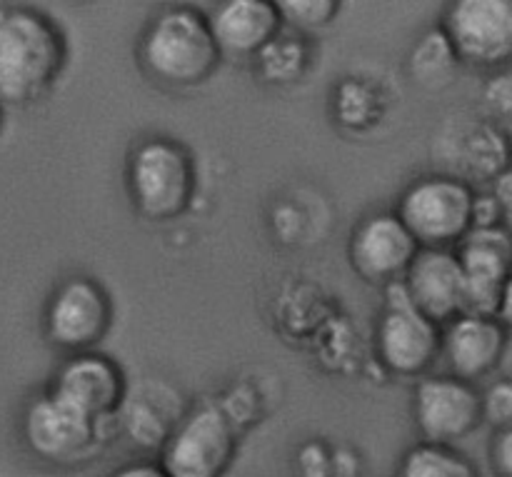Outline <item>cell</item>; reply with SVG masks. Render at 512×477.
I'll list each match as a JSON object with an SVG mask.
<instances>
[{"label": "cell", "instance_id": "6da1fadb", "mask_svg": "<svg viewBox=\"0 0 512 477\" xmlns=\"http://www.w3.org/2000/svg\"><path fill=\"white\" fill-rule=\"evenodd\" d=\"M65 35L50 15L28 5L0 8V105L28 108L63 75Z\"/></svg>", "mask_w": 512, "mask_h": 477}, {"label": "cell", "instance_id": "7a4b0ae2", "mask_svg": "<svg viewBox=\"0 0 512 477\" xmlns=\"http://www.w3.org/2000/svg\"><path fill=\"white\" fill-rule=\"evenodd\" d=\"M145 73L165 88H195L220 68L208 13L193 5H168L145 28L138 45Z\"/></svg>", "mask_w": 512, "mask_h": 477}, {"label": "cell", "instance_id": "3957f363", "mask_svg": "<svg viewBox=\"0 0 512 477\" xmlns=\"http://www.w3.org/2000/svg\"><path fill=\"white\" fill-rule=\"evenodd\" d=\"M18 430L23 448L50 468H83L115 438V425L85 418L50 390L28 400Z\"/></svg>", "mask_w": 512, "mask_h": 477}, {"label": "cell", "instance_id": "277c9868", "mask_svg": "<svg viewBox=\"0 0 512 477\" xmlns=\"http://www.w3.org/2000/svg\"><path fill=\"white\" fill-rule=\"evenodd\" d=\"M198 170L190 150L165 135L140 140L128 158V193L135 210L153 223H168L190 208Z\"/></svg>", "mask_w": 512, "mask_h": 477}, {"label": "cell", "instance_id": "5b68a950", "mask_svg": "<svg viewBox=\"0 0 512 477\" xmlns=\"http://www.w3.org/2000/svg\"><path fill=\"white\" fill-rule=\"evenodd\" d=\"M473 188L450 173L423 175L403 190L395 215L420 250H453L473 230Z\"/></svg>", "mask_w": 512, "mask_h": 477}, {"label": "cell", "instance_id": "8992f818", "mask_svg": "<svg viewBox=\"0 0 512 477\" xmlns=\"http://www.w3.org/2000/svg\"><path fill=\"white\" fill-rule=\"evenodd\" d=\"M168 477H225L238 455V428L220 405L188 410L158 450Z\"/></svg>", "mask_w": 512, "mask_h": 477}, {"label": "cell", "instance_id": "52a82bcc", "mask_svg": "<svg viewBox=\"0 0 512 477\" xmlns=\"http://www.w3.org/2000/svg\"><path fill=\"white\" fill-rule=\"evenodd\" d=\"M443 328L425 318L405 293L403 280L388 285L385 310L375 328V353L395 378H425L440 360Z\"/></svg>", "mask_w": 512, "mask_h": 477}, {"label": "cell", "instance_id": "ba28073f", "mask_svg": "<svg viewBox=\"0 0 512 477\" xmlns=\"http://www.w3.org/2000/svg\"><path fill=\"white\" fill-rule=\"evenodd\" d=\"M113 328V300L98 280L73 275L50 295L43 315L45 338L68 355L90 353Z\"/></svg>", "mask_w": 512, "mask_h": 477}, {"label": "cell", "instance_id": "9c48e42d", "mask_svg": "<svg viewBox=\"0 0 512 477\" xmlns=\"http://www.w3.org/2000/svg\"><path fill=\"white\" fill-rule=\"evenodd\" d=\"M440 28L460 63L483 70L512 68V0H458Z\"/></svg>", "mask_w": 512, "mask_h": 477}, {"label": "cell", "instance_id": "30bf717a", "mask_svg": "<svg viewBox=\"0 0 512 477\" xmlns=\"http://www.w3.org/2000/svg\"><path fill=\"white\" fill-rule=\"evenodd\" d=\"M413 420L423 443L458 448L483 425L480 390L453 375H425L415 385Z\"/></svg>", "mask_w": 512, "mask_h": 477}, {"label": "cell", "instance_id": "8fae6325", "mask_svg": "<svg viewBox=\"0 0 512 477\" xmlns=\"http://www.w3.org/2000/svg\"><path fill=\"white\" fill-rule=\"evenodd\" d=\"M50 393L95 423L115 425L128 383L115 360L103 353L70 355L53 375Z\"/></svg>", "mask_w": 512, "mask_h": 477}, {"label": "cell", "instance_id": "7c38bea8", "mask_svg": "<svg viewBox=\"0 0 512 477\" xmlns=\"http://www.w3.org/2000/svg\"><path fill=\"white\" fill-rule=\"evenodd\" d=\"M453 250L465 275V315L495 318L512 275V233L505 225L473 228Z\"/></svg>", "mask_w": 512, "mask_h": 477}, {"label": "cell", "instance_id": "4fadbf2b", "mask_svg": "<svg viewBox=\"0 0 512 477\" xmlns=\"http://www.w3.org/2000/svg\"><path fill=\"white\" fill-rule=\"evenodd\" d=\"M350 265L373 285H393L405 278L420 245L395 213H375L360 220L350 238Z\"/></svg>", "mask_w": 512, "mask_h": 477}, {"label": "cell", "instance_id": "5bb4252c", "mask_svg": "<svg viewBox=\"0 0 512 477\" xmlns=\"http://www.w3.org/2000/svg\"><path fill=\"white\" fill-rule=\"evenodd\" d=\"M508 345L510 333L498 318L460 315L443 325L440 358L453 378L475 385L503 365Z\"/></svg>", "mask_w": 512, "mask_h": 477}, {"label": "cell", "instance_id": "9a60e30c", "mask_svg": "<svg viewBox=\"0 0 512 477\" xmlns=\"http://www.w3.org/2000/svg\"><path fill=\"white\" fill-rule=\"evenodd\" d=\"M403 285L410 303L440 328L465 315V275L455 250H420Z\"/></svg>", "mask_w": 512, "mask_h": 477}, {"label": "cell", "instance_id": "2e32d148", "mask_svg": "<svg viewBox=\"0 0 512 477\" xmlns=\"http://www.w3.org/2000/svg\"><path fill=\"white\" fill-rule=\"evenodd\" d=\"M223 58L253 60L283 30L278 5L270 0H225L208 13Z\"/></svg>", "mask_w": 512, "mask_h": 477}, {"label": "cell", "instance_id": "e0dca14e", "mask_svg": "<svg viewBox=\"0 0 512 477\" xmlns=\"http://www.w3.org/2000/svg\"><path fill=\"white\" fill-rule=\"evenodd\" d=\"M173 398L178 395L163 383H140L138 388L125 393L123 405L115 415V433L130 440V445H138L145 450H160L175 425L180 423L188 410H175Z\"/></svg>", "mask_w": 512, "mask_h": 477}, {"label": "cell", "instance_id": "ac0fdd59", "mask_svg": "<svg viewBox=\"0 0 512 477\" xmlns=\"http://www.w3.org/2000/svg\"><path fill=\"white\" fill-rule=\"evenodd\" d=\"M460 155H463V175L473 180H493L503 178L512 163V145L508 135L490 123H478L468 130L465 140L460 143Z\"/></svg>", "mask_w": 512, "mask_h": 477}, {"label": "cell", "instance_id": "d6986e66", "mask_svg": "<svg viewBox=\"0 0 512 477\" xmlns=\"http://www.w3.org/2000/svg\"><path fill=\"white\" fill-rule=\"evenodd\" d=\"M260 78L275 85H288L303 78L310 68V45L295 30H280L253 58Z\"/></svg>", "mask_w": 512, "mask_h": 477}, {"label": "cell", "instance_id": "ffe728a7", "mask_svg": "<svg viewBox=\"0 0 512 477\" xmlns=\"http://www.w3.org/2000/svg\"><path fill=\"white\" fill-rule=\"evenodd\" d=\"M395 477H480V470L463 450L420 440L405 450Z\"/></svg>", "mask_w": 512, "mask_h": 477}, {"label": "cell", "instance_id": "44dd1931", "mask_svg": "<svg viewBox=\"0 0 512 477\" xmlns=\"http://www.w3.org/2000/svg\"><path fill=\"white\" fill-rule=\"evenodd\" d=\"M458 65V55H455L453 45H450L448 35L443 33L440 25L420 35L418 43L413 45V53H410V73L418 83L428 85V88H440V85L450 83V75Z\"/></svg>", "mask_w": 512, "mask_h": 477}, {"label": "cell", "instance_id": "7402d4cb", "mask_svg": "<svg viewBox=\"0 0 512 477\" xmlns=\"http://www.w3.org/2000/svg\"><path fill=\"white\" fill-rule=\"evenodd\" d=\"M335 113L338 120L350 130H363L375 123L378 115V95L368 85L358 83V80H345L338 88V98H335Z\"/></svg>", "mask_w": 512, "mask_h": 477}, {"label": "cell", "instance_id": "603a6c76", "mask_svg": "<svg viewBox=\"0 0 512 477\" xmlns=\"http://www.w3.org/2000/svg\"><path fill=\"white\" fill-rule=\"evenodd\" d=\"M278 13L283 28L295 33H315L333 23L340 13L338 0H280Z\"/></svg>", "mask_w": 512, "mask_h": 477}, {"label": "cell", "instance_id": "cb8c5ba5", "mask_svg": "<svg viewBox=\"0 0 512 477\" xmlns=\"http://www.w3.org/2000/svg\"><path fill=\"white\" fill-rule=\"evenodd\" d=\"M483 403V423H490L495 430L512 428V378H500L480 393Z\"/></svg>", "mask_w": 512, "mask_h": 477}, {"label": "cell", "instance_id": "d4e9b609", "mask_svg": "<svg viewBox=\"0 0 512 477\" xmlns=\"http://www.w3.org/2000/svg\"><path fill=\"white\" fill-rule=\"evenodd\" d=\"M483 105L493 118H512V68L498 70L485 83Z\"/></svg>", "mask_w": 512, "mask_h": 477}, {"label": "cell", "instance_id": "484cf974", "mask_svg": "<svg viewBox=\"0 0 512 477\" xmlns=\"http://www.w3.org/2000/svg\"><path fill=\"white\" fill-rule=\"evenodd\" d=\"M490 468L495 477H512V428L495 433L490 443Z\"/></svg>", "mask_w": 512, "mask_h": 477}, {"label": "cell", "instance_id": "4316f807", "mask_svg": "<svg viewBox=\"0 0 512 477\" xmlns=\"http://www.w3.org/2000/svg\"><path fill=\"white\" fill-rule=\"evenodd\" d=\"M503 210L498 195H475L473 198V228H495L503 225Z\"/></svg>", "mask_w": 512, "mask_h": 477}, {"label": "cell", "instance_id": "83f0119b", "mask_svg": "<svg viewBox=\"0 0 512 477\" xmlns=\"http://www.w3.org/2000/svg\"><path fill=\"white\" fill-rule=\"evenodd\" d=\"M108 477H168V473L160 468L158 460H133L115 468Z\"/></svg>", "mask_w": 512, "mask_h": 477}, {"label": "cell", "instance_id": "f1b7e54d", "mask_svg": "<svg viewBox=\"0 0 512 477\" xmlns=\"http://www.w3.org/2000/svg\"><path fill=\"white\" fill-rule=\"evenodd\" d=\"M495 318L505 325V330H508V333H512V275L508 278V283H505L503 295H500L498 315H495Z\"/></svg>", "mask_w": 512, "mask_h": 477}, {"label": "cell", "instance_id": "f546056e", "mask_svg": "<svg viewBox=\"0 0 512 477\" xmlns=\"http://www.w3.org/2000/svg\"><path fill=\"white\" fill-rule=\"evenodd\" d=\"M3 128H5V108L0 105V135H3Z\"/></svg>", "mask_w": 512, "mask_h": 477}, {"label": "cell", "instance_id": "4dcf8cb0", "mask_svg": "<svg viewBox=\"0 0 512 477\" xmlns=\"http://www.w3.org/2000/svg\"><path fill=\"white\" fill-rule=\"evenodd\" d=\"M508 358H512V343L508 345V353H505V360H508ZM505 360H503V363H505ZM508 378H512V375H508Z\"/></svg>", "mask_w": 512, "mask_h": 477}]
</instances>
